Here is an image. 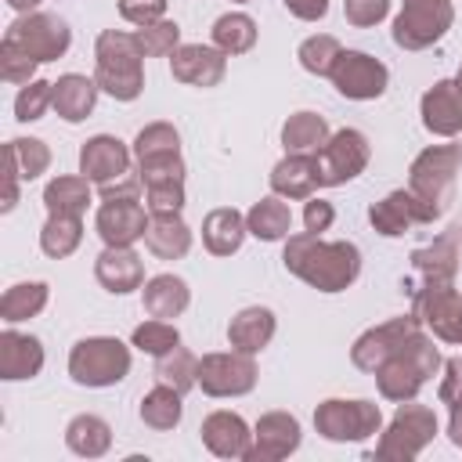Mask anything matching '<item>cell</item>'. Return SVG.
Here are the masks:
<instances>
[{"label":"cell","mask_w":462,"mask_h":462,"mask_svg":"<svg viewBox=\"0 0 462 462\" xmlns=\"http://www.w3.org/2000/svg\"><path fill=\"white\" fill-rule=\"evenodd\" d=\"M285 267L321 292L346 289L361 271V253L350 242H321L318 235H296L285 245Z\"/></svg>","instance_id":"cell-1"},{"label":"cell","mask_w":462,"mask_h":462,"mask_svg":"<svg viewBox=\"0 0 462 462\" xmlns=\"http://www.w3.org/2000/svg\"><path fill=\"white\" fill-rule=\"evenodd\" d=\"M141 47L134 36L123 32H101L97 40V83L119 97L130 101L141 94Z\"/></svg>","instance_id":"cell-2"},{"label":"cell","mask_w":462,"mask_h":462,"mask_svg":"<svg viewBox=\"0 0 462 462\" xmlns=\"http://www.w3.org/2000/svg\"><path fill=\"white\" fill-rule=\"evenodd\" d=\"M130 368V354L119 339H83L76 343L72 357H69V372L76 383L83 386H108L119 383Z\"/></svg>","instance_id":"cell-3"},{"label":"cell","mask_w":462,"mask_h":462,"mask_svg":"<svg viewBox=\"0 0 462 462\" xmlns=\"http://www.w3.org/2000/svg\"><path fill=\"white\" fill-rule=\"evenodd\" d=\"M455 166H458V148L444 144V148H430L415 159L411 166V191L437 209V217L444 213L448 199H451V180H455Z\"/></svg>","instance_id":"cell-4"},{"label":"cell","mask_w":462,"mask_h":462,"mask_svg":"<svg viewBox=\"0 0 462 462\" xmlns=\"http://www.w3.org/2000/svg\"><path fill=\"white\" fill-rule=\"evenodd\" d=\"M448 25H451L448 0H404L401 18L393 22V40L408 51H419L433 43Z\"/></svg>","instance_id":"cell-5"},{"label":"cell","mask_w":462,"mask_h":462,"mask_svg":"<svg viewBox=\"0 0 462 462\" xmlns=\"http://www.w3.org/2000/svg\"><path fill=\"white\" fill-rule=\"evenodd\" d=\"M314 422L328 440H357L379 430V408L368 401H325Z\"/></svg>","instance_id":"cell-6"},{"label":"cell","mask_w":462,"mask_h":462,"mask_svg":"<svg viewBox=\"0 0 462 462\" xmlns=\"http://www.w3.org/2000/svg\"><path fill=\"white\" fill-rule=\"evenodd\" d=\"M11 43H18L25 54H32L36 61H51L69 47V29L61 18L51 14H36V18H22L11 25L7 32Z\"/></svg>","instance_id":"cell-7"},{"label":"cell","mask_w":462,"mask_h":462,"mask_svg":"<svg viewBox=\"0 0 462 462\" xmlns=\"http://www.w3.org/2000/svg\"><path fill=\"white\" fill-rule=\"evenodd\" d=\"M332 79H336L339 94L357 97V101H365V97H379V94L386 90V69H383L375 58L357 54V51H346V54L336 58V65H332Z\"/></svg>","instance_id":"cell-8"},{"label":"cell","mask_w":462,"mask_h":462,"mask_svg":"<svg viewBox=\"0 0 462 462\" xmlns=\"http://www.w3.org/2000/svg\"><path fill=\"white\" fill-rule=\"evenodd\" d=\"M368 162V141L357 130H339L325 148H321V184H343L357 177Z\"/></svg>","instance_id":"cell-9"},{"label":"cell","mask_w":462,"mask_h":462,"mask_svg":"<svg viewBox=\"0 0 462 462\" xmlns=\"http://www.w3.org/2000/svg\"><path fill=\"white\" fill-rule=\"evenodd\" d=\"M415 307L437 336L462 343V296H455L448 282H430L426 292L415 296Z\"/></svg>","instance_id":"cell-10"},{"label":"cell","mask_w":462,"mask_h":462,"mask_svg":"<svg viewBox=\"0 0 462 462\" xmlns=\"http://www.w3.org/2000/svg\"><path fill=\"white\" fill-rule=\"evenodd\" d=\"M199 379L206 393H245L256 383V368L249 357H235V354H209L199 365Z\"/></svg>","instance_id":"cell-11"},{"label":"cell","mask_w":462,"mask_h":462,"mask_svg":"<svg viewBox=\"0 0 462 462\" xmlns=\"http://www.w3.org/2000/svg\"><path fill=\"white\" fill-rule=\"evenodd\" d=\"M368 217H372L375 231H383V235H404L411 224H430V220H437V209H430L419 195L393 191V195H386L379 206H372Z\"/></svg>","instance_id":"cell-12"},{"label":"cell","mask_w":462,"mask_h":462,"mask_svg":"<svg viewBox=\"0 0 462 462\" xmlns=\"http://www.w3.org/2000/svg\"><path fill=\"white\" fill-rule=\"evenodd\" d=\"M408 336H415V318H397V321H386V325L365 332L357 339V346H354V365L375 372L386 357H393L404 346Z\"/></svg>","instance_id":"cell-13"},{"label":"cell","mask_w":462,"mask_h":462,"mask_svg":"<svg viewBox=\"0 0 462 462\" xmlns=\"http://www.w3.org/2000/svg\"><path fill=\"white\" fill-rule=\"evenodd\" d=\"M144 209L137 206V199H105L101 213H97V231L108 245H130L137 235H144Z\"/></svg>","instance_id":"cell-14"},{"label":"cell","mask_w":462,"mask_h":462,"mask_svg":"<svg viewBox=\"0 0 462 462\" xmlns=\"http://www.w3.org/2000/svg\"><path fill=\"white\" fill-rule=\"evenodd\" d=\"M79 170H83V177H90L97 184H108L112 177H123L126 173V148H123V141L105 137V134L90 137L83 144V152H79Z\"/></svg>","instance_id":"cell-15"},{"label":"cell","mask_w":462,"mask_h":462,"mask_svg":"<svg viewBox=\"0 0 462 462\" xmlns=\"http://www.w3.org/2000/svg\"><path fill=\"white\" fill-rule=\"evenodd\" d=\"M173 76L184 79V83H195V87H213L220 83L224 76V58L209 47H180L173 54Z\"/></svg>","instance_id":"cell-16"},{"label":"cell","mask_w":462,"mask_h":462,"mask_svg":"<svg viewBox=\"0 0 462 462\" xmlns=\"http://www.w3.org/2000/svg\"><path fill=\"white\" fill-rule=\"evenodd\" d=\"M97 282L108 292H130L141 285V260L126 245H108L97 256Z\"/></svg>","instance_id":"cell-17"},{"label":"cell","mask_w":462,"mask_h":462,"mask_svg":"<svg viewBox=\"0 0 462 462\" xmlns=\"http://www.w3.org/2000/svg\"><path fill=\"white\" fill-rule=\"evenodd\" d=\"M314 184H321V170H318V159H310V155H289L271 173V188L278 195H289V199L310 195Z\"/></svg>","instance_id":"cell-18"},{"label":"cell","mask_w":462,"mask_h":462,"mask_svg":"<svg viewBox=\"0 0 462 462\" xmlns=\"http://www.w3.org/2000/svg\"><path fill=\"white\" fill-rule=\"evenodd\" d=\"M422 123L433 134H458L462 130V101L455 94V83H437L422 97Z\"/></svg>","instance_id":"cell-19"},{"label":"cell","mask_w":462,"mask_h":462,"mask_svg":"<svg viewBox=\"0 0 462 462\" xmlns=\"http://www.w3.org/2000/svg\"><path fill=\"white\" fill-rule=\"evenodd\" d=\"M144 242L155 256L162 260H173V256H184L188 245H191V235L188 227L180 224L177 213H152V224L144 227Z\"/></svg>","instance_id":"cell-20"},{"label":"cell","mask_w":462,"mask_h":462,"mask_svg":"<svg viewBox=\"0 0 462 462\" xmlns=\"http://www.w3.org/2000/svg\"><path fill=\"white\" fill-rule=\"evenodd\" d=\"M51 105L61 119L79 123L94 108V83L87 76H61L58 83H51Z\"/></svg>","instance_id":"cell-21"},{"label":"cell","mask_w":462,"mask_h":462,"mask_svg":"<svg viewBox=\"0 0 462 462\" xmlns=\"http://www.w3.org/2000/svg\"><path fill=\"white\" fill-rule=\"evenodd\" d=\"M227 336H231V343H235L242 354H256V350H263L267 339L274 336V314H271L267 307H249V310H242V314L231 321Z\"/></svg>","instance_id":"cell-22"},{"label":"cell","mask_w":462,"mask_h":462,"mask_svg":"<svg viewBox=\"0 0 462 462\" xmlns=\"http://www.w3.org/2000/svg\"><path fill=\"white\" fill-rule=\"evenodd\" d=\"M40 343L32 336H14V332H4L0 339V368H4V379H25V375H36L40 372Z\"/></svg>","instance_id":"cell-23"},{"label":"cell","mask_w":462,"mask_h":462,"mask_svg":"<svg viewBox=\"0 0 462 462\" xmlns=\"http://www.w3.org/2000/svg\"><path fill=\"white\" fill-rule=\"evenodd\" d=\"M202 437H206V444L217 451V455H249V444H245V422L238 419V415H231V411H217V415H209L206 419V426H202Z\"/></svg>","instance_id":"cell-24"},{"label":"cell","mask_w":462,"mask_h":462,"mask_svg":"<svg viewBox=\"0 0 462 462\" xmlns=\"http://www.w3.org/2000/svg\"><path fill=\"white\" fill-rule=\"evenodd\" d=\"M242 235H245V224L235 209H213L202 224V238H206L209 253H217V256L235 253L242 245Z\"/></svg>","instance_id":"cell-25"},{"label":"cell","mask_w":462,"mask_h":462,"mask_svg":"<svg viewBox=\"0 0 462 462\" xmlns=\"http://www.w3.org/2000/svg\"><path fill=\"white\" fill-rule=\"evenodd\" d=\"M325 119L321 116H314V112H296L289 123H285V130H282V137H285V148L292 152V155H314V152H321L325 148Z\"/></svg>","instance_id":"cell-26"},{"label":"cell","mask_w":462,"mask_h":462,"mask_svg":"<svg viewBox=\"0 0 462 462\" xmlns=\"http://www.w3.org/2000/svg\"><path fill=\"white\" fill-rule=\"evenodd\" d=\"M144 307L155 314V318H173L188 307V285L173 274H159L148 282L144 289Z\"/></svg>","instance_id":"cell-27"},{"label":"cell","mask_w":462,"mask_h":462,"mask_svg":"<svg viewBox=\"0 0 462 462\" xmlns=\"http://www.w3.org/2000/svg\"><path fill=\"white\" fill-rule=\"evenodd\" d=\"M256 433H260V451H256V455L282 458V455H289V451L300 444V426H296V419H289V415H267Z\"/></svg>","instance_id":"cell-28"},{"label":"cell","mask_w":462,"mask_h":462,"mask_svg":"<svg viewBox=\"0 0 462 462\" xmlns=\"http://www.w3.org/2000/svg\"><path fill=\"white\" fill-rule=\"evenodd\" d=\"M289 220H292V213H289V206L278 202V199H263V202H256V206L249 209V231H253L256 238H263V242L282 238V235L289 231Z\"/></svg>","instance_id":"cell-29"},{"label":"cell","mask_w":462,"mask_h":462,"mask_svg":"<svg viewBox=\"0 0 462 462\" xmlns=\"http://www.w3.org/2000/svg\"><path fill=\"white\" fill-rule=\"evenodd\" d=\"M47 206L51 213L58 217H79L90 202V191H87V180H76V177H58L51 188H47Z\"/></svg>","instance_id":"cell-30"},{"label":"cell","mask_w":462,"mask_h":462,"mask_svg":"<svg viewBox=\"0 0 462 462\" xmlns=\"http://www.w3.org/2000/svg\"><path fill=\"white\" fill-rule=\"evenodd\" d=\"M213 40H217L227 54H242V51L253 47L256 25H253L249 14H224V18H217V25H213Z\"/></svg>","instance_id":"cell-31"},{"label":"cell","mask_w":462,"mask_h":462,"mask_svg":"<svg viewBox=\"0 0 462 462\" xmlns=\"http://www.w3.org/2000/svg\"><path fill=\"white\" fill-rule=\"evenodd\" d=\"M155 375H159V383H166V386H173L177 393H184L191 383H195V375H199V365H195V357L188 354V350H166L162 357H159V365H155Z\"/></svg>","instance_id":"cell-32"},{"label":"cell","mask_w":462,"mask_h":462,"mask_svg":"<svg viewBox=\"0 0 462 462\" xmlns=\"http://www.w3.org/2000/svg\"><path fill=\"white\" fill-rule=\"evenodd\" d=\"M141 419H144L148 426H155V430L177 426V419H180V397H177V390H170L166 383H162L159 390H152V393L144 397V404H141Z\"/></svg>","instance_id":"cell-33"},{"label":"cell","mask_w":462,"mask_h":462,"mask_svg":"<svg viewBox=\"0 0 462 462\" xmlns=\"http://www.w3.org/2000/svg\"><path fill=\"white\" fill-rule=\"evenodd\" d=\"M76 242H79V220H76V217H58V213H51V220H47V227H43V238H40L43 253H47V256H69V253L76 249Z\"/></svg>","instance_id":"cell-34"},{"label":"cell","mask_w":462,"mask_h":462,"mask_svg":"<svg viewBox=\"0 0 462 462\" xmlns=\"http://www.w3.org/2000/svg\"><path fill=\"white\" fill-rule=\"evenodd\" d=\"M415 267L426 271L430 282H451V274H455V238H440L430 249H419Z\"/></svg>","instance_id":"cell-35"},{"label":"cell","mask_w":462,"mask_h":462,"mask_svg":"<svg viewBox=\"0 0 462 462\" xmlns=\"http://www.w3.org/2000/svg\"><path fill=\"white\" fill-rule=\"evenodd\" d=\"M47 300V285L32 282V285H14L7 296H4V318L7 321H22L29 314H36Z\"/></svg>","instance_id":"cell-36"},{"label":"cell","mask_w":462,"mask_h":462,"mask_svg":"<svg viewBox=\"0 0 462 462\" xmlns=\"http://www.w3.org/2000/svg\"><path fill=\"white\" fill-rule=\"evenodd\" d=\"M339 54H343V51H339V43H336L332 36H314V40H307V43L300 47L303 69H307V72H318V76H332V65H336Z\"/></svg>","instance_id":"cell-37"},{"label":"cell","mask_w":462,"mask_h":462,"mask_svg":"<svg viewBox=\"0 0 462 462\" xmlns=\"http://www.w3.org/2000/svg\"><path fill=\"white\" fill-rule=\"evenodd\" d=\"M177 343H180V336H177V328L166 325V321H144V325L134 328V346H141V350H148V354H155V357H162V354L173 350Z\"/></svg>","instance_id":"cell-38"},{"label":"cell","mask_w":462,"mask_h":462,"mask_svg":"<svg viewBox=\"0 0 462 462\" xmlns=\"http://www.w3.org/2000/svg\"><path fill=\"white\" fill-rule=\"evenodd\" d=\"M177 155V134L170 126H148L137 134V159L148 162V159H170Z\"/></svg>","instance_id":"cell-39"},{"label":"cell","mask_w":462,"mask_h":462,"mask_svg":"<svg viewBox=\"0 0 462 462\" xmlns=\"http://www.w3.org/2000/svg\"><path fill=\"white\" fill-rule=\"evenodd\" d=\"M177 36H180V29L173 22H155V25H144L134 40H137L141 54H170L177 47Z\"/></svg>","instance_id":"cell-40"},{"label":"cell","mask_w":462,"mask_h":462,"mask_svg":"<svg viewBox=\"0 0 462 462\" xmlns=\"http://www.w3.org/2000/svg\"><path fill=\"white\" fill-rule=\"evenodd\" d=\"M47 101H51V83H29V87L18 94V101H14L18 119H22V123L40 119V116H43V108H47Z\"/></svg>","instance_id":"cell-41"},{"label":"cell","mask_w":462,"mask_h":462,"mask_svg":"<svg viewBox=\"0 0 462 462\" xmlns=\"http://www.w3.org/2000/svg\"><path fill=\"white\" fill-rule=\"evenodd\" d=\"M36 69V58L25 54L18 43L4 40V79H29Z\"/></svg>","instance_id":"cell-42"},{"label":"cell","mask_w":462,"mask_h":462,"mask_svg":"<svg viewBox=\"0 0 462 462\" xmlns=\"http://www.w3.org/2000/svg\"><path fill=\"white\" fill-rule=\"evenodd\" d=\"M119 11H123V18L134 22V25H152V22L162 18L166 0H119Z\"/></svg>","instance_id":"cell-43"},{"label":"cell","mask_w":462,"mask_h":462,"mask_svg":"<svg viewBox=\"0 0 462 462\" xmlns=\"http://www.w3.org/2000/svg\"><path fill=\"white\" fill-rule=\"evenodd\" d=\"M390 0H346V18L354 25H375L386 14Z\"/></svg>","instance_id":"cell-44"},{"label":"cell","mask_w":462,"mask_h":462,"mask_svg":"<svg viewBox=\"0 0 462 462\" xmlns=\"http://www.w3.org/2000/svg\"><path fill=\"white\" fill-rule=\"evenodd\" d=\"M11 148L25 159L22 162V177H36L43 166H47V148L40 141H11Z\"/></svg>","instance_id":"cell-45"},{"label":"cell","mask_w":462,"mask_h":462,"mask_svg":"<svg viewBox=\"0 0 462 462\" xmlns=\"http://www.w3.org/2000/svg\"><path fill=\"white\" fill-rule=\"evenodd\" d=\"M440 397H444L451 408L462 404V357H451V361H448V379H444V386H440Z\"/></svg>","instance_id":"cell-46"},{"label":"cell","mask_w":462,"mask_h":462,"mask_svg":"<svg viewBox=\"0 0 462 462\" xmlns=\"http://www.w3.org/2000/svg\"><path fill=\"white\" fill-rule=\"evenodd\" d=\"M332 206L328 202H321V199H314V202H307V213H303V220H307V231L310 235H318V231H325L328 224H332Z\"/></svg>","instance_id":"cell-47"},{"label":"cell","mask_w":462,"mask_h":462,"mask_svg":"<svg viewBox=\"0 0 462 462\" xmlns=\"http://www.w3.org/2000/svg\"><path fill=\"white\" fill-rule=\"evenodd\" d=\"M285 7H289L296 18H307V22H314V18H321V14H325L328 0H285Z\"/></svg>","instance_id":"cell-48"},{"label":"cell","mask_w":462,"mask_h":462,"mask_svg":"<svg viewBox=\"0 0 462 462\" xmlns=\"http://www.w3.org/2000/svg\"><path fill=\"white\" fill-rule=\"evenodd\" d=\"M451 437H455V444L462 448V404L455 408V419H451Z\"/></svg>","instance_id":"cell-49"},{"label":"cell","mask_w":462,"mask_h":462,"mask_svg":"<svg viewBox=\"0 0 462 462\" xmlns=\"http://www.w3.org/2000/svg\"><path fill=\"white\" fill-rule=\"evenodd\" d=\"M7 4H11V7H32L36 0H7Z\"/></svg>","instance_id":"cell-50"},{"label":"cell","mask_w":462,"mask_h":462,"mask_svg":"<svg viewBox=\"0 0 462 462\" xmlns=\"http://www.w3.org/2000/svg\"><path fill=\"white\" fill-rule=\"evenodd\" d=\"M455 94H458V101H462V69H458V83H455Z\"/></svg>","instance_id":"cell-51"}]
</instances>
